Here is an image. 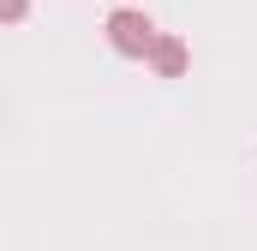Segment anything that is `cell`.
Instances as JSON below:
<instances>
[{"label": "cell", "instance_id": "obj_1", "mask_svg": "<svg viewBox=\"0 0 257 251\" xmlns=\"http://www.w3.org/2000/svg\"><path fill=\"white\" fill-rule=\"evenodd\" d=\"M156 36H162V30L150 24V12H138V6H120V12H108V48H114V54L150 60Z\"/></svg>", "mask_w": 257, "mask_h": 251}, {"label": "cell", "instance_id": "obj_2", "mask_svg": "<svg viewBox=\"0 0 257 251\" xmlns=\"http://www.w3.org/2000/svg\"><path fill=\"white\" fill-rule=\"evenodd\" d=\"M186 60H192V54H186V42H180V36H156V48H150L156 78H180V72H186Z\"/></svg>", "mask_w": 257, "mask_h": 251}, {"label": "cell", "instance_id": "obj_3", "mask_svg": "<svg viewBox=\"0 0 257 251\" xmlns=\"http://www.w3.org/2000/svg\"><path fill=\"white\" fill-rule=\"evenodd\" d=\"M24 6H30V0H0V12H6V24H18V18H24Z\"/></svg>", "mask_w": 257, "mask_h": 251}]
</instances>
